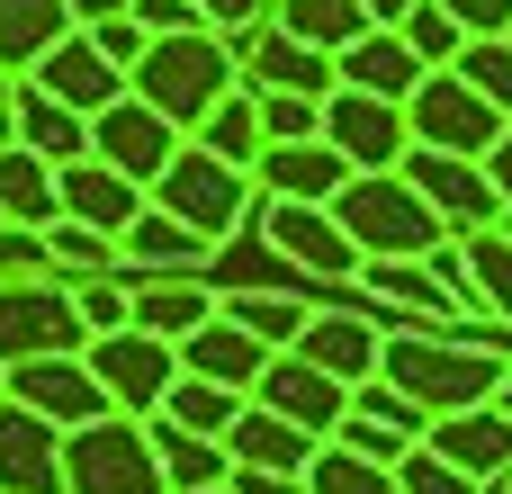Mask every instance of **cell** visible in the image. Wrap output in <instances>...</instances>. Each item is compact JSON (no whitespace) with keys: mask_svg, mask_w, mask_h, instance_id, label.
I'll return each mask as SVG.
<instances>
[{"mask_svg":"<svg viewBox=\"0 0 512 494\" xmlns=\"http://www.w3.org/2000/svg\"><path fill=\"white\" fill-rule=\"evenodd\" d=\"M387 387H405L432 423H450V414H477V405H495L512 378V342H486V333H441V324H405V333H387V369H378Z\"/></svg>","mask_w":512,"mask_h":494,"instance_id":"6da1fadb","label":"cell"},{"mask_svg":"<svg viewBox=\"0 0 512 494\" xmlns=\"http://www.w3.org/2000/svg\"><path fill=\"white\" fill-rule=\"evenodd\" d=\"M234 90H243V63H234V45H225L216 27H198V36H153V54H144V72H135V99H153L180 135H198Z\"/></svg>","mask_w":512,"mask_h":494,"instance_id":"7a4b0ae2","label":"cell"},{"mask_svg":"<svg viewBox=\"0 0 512 494\" xmlns=\"http://www.w3.org/2000/svg\"><path fill=\"white\" fill-rule=\"evenodd\" d=\"M333 216H342V234L360 243V261H432L441 243H459L405 171H360V180L333 198Z\"/></svg>","mask_w":512,"mask_h":494,"instance_id":"3957f363","label":"cell"},{"mask_svg":"<svg viewBox=\"0 0 512 494\" xmlns=\"http://www.w3.org/2000/svg\"><path fill=\"white\" fill-rule=\"evenodd\" d=\"M63 494H171L162 450H153V423L108 414V423L63 432Z\"/></svg>","mask_w":512,"mask_h":494,"instance_id":"277c9868","label":"cell"},{"mask_svg":"<svg viewBox=\"0 0 512 494\" xmlns=\"http://www.w3.org/2000/svg\"><path fill=\"white\" fill-rule=\"evenodd\" d=\"M153 207H171L189 234H207L216 252L261 216V189H252V171H234V162H216V153H198V144H180V162L153 180Z\"/></svg>","mask_w":512,"mask_h":494,"instance_id":"5b68a950","label":"cell"},{"mask_svg":"<svg viewBox=\"0 0 512 494\" xmlns=\"http://www.w3.org/2000/svg\"><path fill=\"white\" fill-rule=\"evenodd\" d=\"M81 351H90V324H81L72 279H0V369L81 360Z\"/></svg>","mask_w":512,"mask_h":494,"instance_id":"8992f818","label":"cell"},{"mask_svg":"<svg viewBox=\"0 0 512 494\" xmlns=\"http://www.w3.org/2000/svg\"><path fill=\"white\" fill-rule=\"evenodd\" d=\"M405 117H414V144H423V153H459V162H486V153L504 144V126H512L504 108H495L477 81H459V72H432Z\"/></svg>","mask_w":512,"mask_h":494,"instance_id":"52a82bcc","label":"cell"},{"mask_svg":"<svg viewBox=\"0 0 512 494\" xmlns=\"http://www.w3.org/2000/svg\"><path fill=\"white\" fill-rule=\"evenodd\" d=\"M225 45H234V63H243V90H288V99H333V90H342V54L288 36L279 18H261V27L225 36Z\"/></svg>","mask_w":512,"mask_h":494,"instance_id":"ba28073f","label":"cell"},{"mask_svg":"<svg viewBox=\"0 0 512 494\" xmlns=\"http://www.w3.org/2000/svg\"><path fill=\"white\" fill-rule=\"evenodd\" d=\"M90 378L108 387V405H117V414L153 423L189 369H180V351H171V342H153V333H108V342H90Z\"/></svg>","mask_w":512,"mask_h":494,"instance_id":"9c48e42d","label":"cell"},{"mask_svg":"<svg viewBox=\"0 0 512 494\" xmlns=\"http://www.w3.org/2000/svg\"><path fill=\"white\" fill-rule=\"evenodd\" d=\"M324 144H333L351 171H405V162H414V117H405L396 99L333 90V99H324Z\"/></svg>","mask_w":512,"mask_h":494,"instance_id":"30bf717a","label":"cell"},{"mask_svg":"<svg viewBox=\"0 0 512 494\" xmlns=\"http://www.w3.org/2000/svg\"><path fill=\"white\" fill-rule=\"evenodd\" d=\"M180 144H189V135H180L153 99H135V90H126L117 108H99V117H90V153H99L108 171H126L135 189H153V180L180 162Z\"/></svg>","mask_w":512,"mask_h":494,"instance_id":"8fae6325","label":"cell"},{"mask_svg":"<svg viewBox=\"0 0 512 494\" xmlns=\"http://www.w3.org/2000/svg\"><path fill=\"white\" fill-rule=\"evenodd\" d=\"M252 234H261L288 270H306V279H360V243L342 234V216H333V207H288V198H261Z\"/></svg>","mask_w":512,"mask_h":494,"instance_id":"7c38bea8","label":"cell"},{"mask_svg":"<svg viewBox=\"0 0 512 494\" xmlns=\"http://www.w3.org/2000/svg\"><path fill=\"white\" fill-rule=\"evenodd\" d=\"M387 333H396V324H378V306H369V297H333V306H315V324H306V342H297V351H306L324 378H342V387L360 396V387L387 369Z\"/></svg>","mask_w":512,"mask_h":494,"instance_id":"4fadbf2b","label":"cell"},{"mask_svg":"<svg viewBox=\"0 0 512 494\" xmlns=\"http://www.w3.org/2000/svg\"><path fill=\"white\" fill-rule=\"evenodd\" d=\"M405 180L432 198V216L459 234V243H477V234H495L512 207H504V189H495V171L486 162H459V153H423L414 144V162H405Z\"/></svg>","mask_w":512,"mask_h":494,"instance_id":"5bb4252c","label":"cell"},{"mask_svg":"<svg viewBox=\"0 0 512 494\" xmlns=\"http://www.w3.org/2000/svg\"><path fill=\"white\" fill-rule=\"evenodd\" d=\"M9 405L45 414L54 432H81V423H108V414H117L108 387L90 378V351H81V360H27V369H9Z\"/></svg>","mask_w":512,"mask_h":494,"instance_id":"9a60e30c","label":"cell"},{"mask_svg":"<svg viewBox=\"0 0 512 494\" xmlns=\"http://www.w3.org/2000/svg\"><path fill=\"white\" fill-rule=\"evenodd\" d=\"M252 405L288 414V423H297V432H315V441H342V423H351V387H342V378H324L306 351H279V360H270V378L252 387Z\"/></svg>","mask_w":512,"mask_h":494,"instance_id":"2e32d148","label":"cell"},{"mask_svg":"<svg viewBox=\"0 0 512 494\" xmlns=\"http://www.w3.org/2000/svg\"><path fill=\"white\" fill-rule=\"evenodd\" d=\"M126 279H135V333H153V342H171V351L225 315V288H216L207 270H171V279H144V270H126Z\"/></svg>","mask_w":512,"mask_h":494,"instance_id":"e0dca14e","label":"cell"},{"mask_svg":"<svg viewBox=\"0 0 512 494\" xmlns=\"http://www.w3.org/2000/svg\"><path fill=\"white\" fill-rule=\"evenodd\" d=\"M351 180H360V171H351L324 135H315V144H270L261 171H252V189H261V198H288V207H333Z\"/></svg>","mask_w":512,"mask_h":494,"instance_id":"ac0fdd59","label":"cell"},{"mask_svg":"<svg viewBox=\"0 0 512 494\" xmlns=\"http://www.w3.org/2000/svg\"><path fill=\"white\" fill-rule=\"evenodd\" d=\"M27 81H36V90H54L63 108H81V117H99V108H117V99L135 90V81H126V72H117V63H108L90 36H81V27H72V36H63V45H54V54H45Z\"/></svg>","mask_w":512,"mask_h":494,"instance_id":"d6986e66","label":"cell"},{"mask_svg":"<svg viewBox=\"0 0 512 494\" xmlns=\"http://www.w3.org/2000/svg\"><path fill=\"white\" fill-rule=\"evenodd\" d=\"M0 494H63V432L27 405H0Z\"/></svg>","mask_w":512,"mask_h":494,"instance_id":"ffe728a7","label":"cell"},{"mask_svg":"<svg viewBox=\"0 0 512 494\" xmlns=\"http://www.w3.org/2000/svg\"><path fill=\"white\" fill-rule=\"evenodd\" d=\"M270 360H279V351H270L261 333H243L234 315H216L207 333H189V342H180V369H189V378H207V387H234V396H252V387L270 378Z\"/></svg>","mask_w":512,"mask_h":494,"instance_id":"44dd1931","label":"cell"},{"mask_svg":"<svg viewBox=\"0 0 512 494\" xmlns=\"http://www.w3.org/2000/svg\"><path fill=\"white\" fill-rule=\"evenodd\" d=\"M432 72H423V54L405 45V27H369L351 54H342V90H369V99H396V108H414V90H423Z\"/></svg>","mask_w":512,"mask_h":494,"instance_id":"7402d4cb","label":"cell"},{"mask_svg":"<svg viewBox=\"0 0 512 494\" xmlns=\"http://www.w3.org/2000/svg\"><path fill=\"white\" fill-rule=\"evenodd\" d=\"M144 207H153V189H135V180H126V171H108L99 153L63 171V216H72V225H99V234H117V243H126V225H135Z\"/></svg>","mask_w":512,"mask_h":494,"instance_id":"603a6c76","label":"cell"},{"mask_svg":"<svg viewBox=\"0 0 512 494\" xmlns=\"http://www.w3.org/2000/svg\"><path fill=\"white\" fill-rule=\"evenodd\" d=\"M432 450H441L450 468H468L477 486H504V477H512V414H504V405L450 414V423H432Z\"/></svg>","mask_w":512,"mask_h":494,"instance_id":"cb8c5ba5","label":"cell"},{"mask_svg":"<svg viewBox=\"0 0 512 494\" xmlns=\"http://www.w3.org/2000/svg\"><path fill=\"white\" fill-rule=\"evenodd\" d=\"M225 450H234V468H270V477H306L315 468V432H297L288 414H270V405H243V423L225 432Z\"/></svg>","mask_w":512,"mask_h":494,"instance_id":"d4e9b609","label":"cell"},{"mask_svg":"<svg viewBox=\"0 0 512 494\" xmlns=\"http://www.w3.org/2000/svg\"><path fill=\"white\" fill-rule=\"evenodd\" d=\"M0 216L54 234V225H63V171H54L45 153H27V144H0Z\"/></svg>","mask_w":512,"mask_h":494,"instance_id":"484cf974","label":"cell"},{"mask_svg":"<svg viewBox=\"0 0 512 494\" xmlns=\"http://www.w3.org/2000/svg\"><path fill=\"white\" fill-rule=\"evenodd\" d=\"M153 450H162L171 494H225L234 486V450L207 441V432H189V423H171V414H153Z\"/></svg>","mask_w":512,"mask_h":494,"instance_id":"4316f807","label":"cell"},{"mask_svg":"<svg viewBox=\"0 0 512 494\" xmlns=\"http://www.w3.org/2000/svg\"><path fill=\"white\" fill-rule=\"evenodd\" d=\"M18 144H27V153H45L54 171H72V162H90V117H81V108H63L54 90L18 81Z\"/></svg>","mask_w":512,"mask_h":494,"instance_id":"83f0119b","label":"cell"},{"mask_svg":"<svg viewBox=\"0 0 512 494\" xmlns=\"http://www.w3.org/2000/svg\"><path fill=\"white\" fill-rule=\"evenodd\" d=\"M216 261V243L207 234H189L171 207H144L135 225H126V270H144V279H171V270H207Z\"/></svg>","mask_w":512,"mask_h":494,"instance_id":"f1b7e54d","label":"cell"},{"mask_svg":"<svg viewBox=\"0 0 512 494\" xmlns=\"http://www.w3.org/2000/svg\"><path fill=\"white\" fill-rule=\"evenodd\" d=\"M72 36V0H0V72H36Z\"/></svg>","mask_w":512,"mask_h":494,"instance_id":"f546056e","label":"cell"},{"mask_svg":"<svg viewBox=\"0 0 512 494\" xmlns=\"http://www.w3.org/2000/svg\"><path fill=\"white\" fill-rule=\"evenodd\" d=\"M225 315H234L243 333H261L270 351H297V342H306V324H315L306 288H225Z\"/></svg>","mask_w":512,"mask_h":494,"instance_id":"4dcf8cb0","label":"cell"},{"mask_svg":"<svg viewBox=\"0 0 512 494\" xmlns=\"http://www.w3.org/2000/svg\"><path fill=\"white\" fill-rule=\"evenodd\" d=\"M198 153H216V162H234V171H261V153H270V126H261V90H234L198 135H189Z\"/></svg>","mask_w":512,"mask_h":494,"instance_id":"1f68e13d","label":"cell"},{"mask_svg":"<svg viewBox=\"0 0 512 494\" xmlns=\"http://www.w3.org/2000/svg\"><path fill=\"white\" fill-rule=\"evenodd\" d=\"M270 18L288 36H306V45H324V54H351L369 36V9L360 0H270Z\"/></svg>","mask_w":512,"mask_h":494,"instance_id":"d6a6232c","label":"cell"},{"mask_svg":"<svg viewBox=\"0 0 512 494\" xmlns=\"http://www.w3.org/2000/svg\"><path fill=\"white\" fill-rule=\"evenodd\" d=\"M45 252H54V279H108V270H126V243L99 234V225H72V216L45 234Z\"/></svg>","mask_w":512,"mask_h":494,"instance_id":"836d02e7","label":"cell"},{"mask_svg":"<svg viewBox=\"0 0 512 494\" xmlns=\"http://www.w3.org/2000/svg\"><path fill=\"white\" fill-rule=\"evenodd\" d=\"M243 405H252V396H234V387H207V378H180L162 414H171V423H189V432H207V441H225V432L243 423Z\"/></svg>","mask_w":512,"mask_h":494,"instance_id":"e575fe53","label":"cell"},{"mask_svg":"<svg viewBox=\"0 0 512 494\" xmlns=\"http://www.w3.org/2000/svg\"><path fill=\"white\" fill-rule=\"evenodd\" d=\"M306 486H315V494H405V486H396V468H378V459H360V450H342V441L315 450Z\"/></svg>","mask_w":512,"mask_h":494,"instance_id":"d590c367","label":"cell"},{"mask_svg":"<svg viewBox=\"0 0 512 494\" xmlns=\"http://www.w3.org/2000/svg\"><path fill=\"white\" fill-rule=\"evenodd\" d=\"M72 297H81V324H90V342H108V333H135V279H126V270H108V279H72Z\"/></svg>","mask_w":512,"mask_h":494,"instance_id":"8d00e7d4","label":"cell"},{"mask_svg":"<svg viewBox=\"0 0 512 494\" xmlns=\"http://www.w3.org/2000/svg\"><path fill=\"white\" fill-rule=\"evenodd\" d=\"M405 45L423 54V72H450V63H459V54L477 45V36H468V27H459V18H450L441 0H423V9L405 18Z\"/></svg>","mask_w":512,"mask_h":494,"instance_id":"74e56055","label":"cell"},{"mask_svg":"<svg viewBox=\"0 0 512 494\" xmlns=\"http://www.w3.org/2000/svg\"><path fill=\"white\" fill-rule=\"evenodd\" d=\"M468 261H477L486 324H495V333H512V234H477V243H468Z\"/></svg>","mask_w":512,"mask_h":494,"instance_id":"f35d334b","label":"cell"},{"mask_svg":"<svg viewBox=\"0 0 512 494\" xmlns=\"http://www.w3.org/2000/svg\"><path fill=\"white\" fill-rule=\"evenodd\" d=\"M450 72H459V81H477V90H486V99L512 117V36H477V45H468Z\"/></svg>","mask_w":512,"mask_h":494,"instance_id":"ab89813d","label":"cell"},{"mask_svg":"<svg viewBox=\"0 0 512 494\" xmlns=\"http://www.w3.org/2000/svg\"><path fill=\"white\" fill-rule=\"evenodd\" d=\"M261 126H270V144H315V135H324V99L261 90Z\"/></svg>","mask_w":512,"mask_h":494,"instance_id":"60d3db41","label":"cell"},{"mask_svg":"<svg viewBox=\"0 0 512 494\" xmlns=\"http://www.w3.org/2000/svg\"><path fill=\"white\" fill-rule=\"evenodd\" d=\"M81 36H90V45H99V54H108L126 81H135V72H144V54H153V36H144L135 18H108V27H81Z\"/></svg>","mask_w":512,"mask_h":494,"instance_id":"b9f144b4","label":"cell"},{"mask_svg":"<svg viewBox=\"0 0 512 494\" xmlns=\"http://www.w3.org/2000/svg\"><path fill=\"white\" fill-rule=\"evenodd\" d=\"M135 27L144 36H198L207 18H198V0H135Z\"/></svg>","mask_w":512,"mask_h":494,"instance_id":"7bdbcfd3","label":"cell"},{"mask_svg":"<svg viewBox=\"0 0 512 494\" xmlns=\"http://www.w3.org/2000/svg\"><path fill=\"white\" fill-rule=\"evenodd\" d=\"M468 36H512V0H441Z\"/></svg>","mask_w":512,"mask_h":494,"instance_id":"ee69618b","label":"cell"},{"mask_svg":"<svg viewBox=\"0 0 512 494\" xmlns=\"http://www.w3.org/2000/svg\"><path fill=\"white\" fill-rule=\"evenodd\" d=\"M198 18H207L216 36H243V27H261V18H270V0H198Z\"/></svg>","mask_w":512,"mask_h":494,"instance_id":"f6af8a7d","label":"cell"},{"mask_svg":"<svg viewBox=\"0 0 512 494\" xmlns=\"http://www.w3.org/2000/svg\"><path fill=\"white\" fill-rule=\"evenodd\" d=\"M225 494H315V486H306V477H270V468H234Z\"/></svg>","mask_w":512,"mask_h":494,"instance_id":"bcb514c9","label":"cell"},{"mask_svg":"<svg viewBox=\"0 0 512 494\" xmlns=\"http://www.w3.org/2000/svg\"><path fill=\"white\" fill-rule=\"evenodd\" d=\"M108 18H135V0H72V27H108Z\"/></svg>","mask_w":512,"mask_h":494,"instance_id":"7dc6e473","label":"cell"},{"mask_svg":"<svg viewBox=\"0 0 512 494\" xmlns=\"http://www.w3.org/2000/svg\"><path fill=\"white\" fill-rule=\"evenodd\" d=\"M360 9H369V27H405V18H414L423 0H360Z\"/></svg>","mask_w":512,"mask_h":494,"instance_id":"c3c4849f","label":"cell"},{"mask_svg":"<svg viewBox=\"0 0 512 494\" xmlns=\"http://www.w3.org/2000/svg\"><path fill=\"white\" fill-rule=\"evenodd\" d=\"M0 144H18V72H0Z\"/></svg>","mask_w":512,"mask_h":494,"instance_id":"681fc988","label":"cell"},{"mask_svg":"<svg viewBox=\"0 0 512 494\" xmlns=\"http://www.w3.org/2000/svg\"><path fill=\"white\" fill-rule=\"evenodd\" d=\"M486 171H495V189H504V207H512V126H504V144L486 153Z\"/></svg>","mask_w":512,"mask_h":494,"instance_id":"f907efd6","label":"cell"},{"mask_svg":"<svg viewBox=\"0 0 512 494\" xmlns=\"http://www.w3.org/2000/svg\"><path fill=\"white\" fill-rule=\"evenodd\" d=\"M495 405H504V414H512V378H504V396H495Z\"/></svg>","mask_w":512,"mask_h":494,"instance_id":"816d5d0a","label":"cell"},{"mask_svg":"<svg viewBox=\"0 0 512 494\" xmlns=\"http://www.w3.org/2000/svg\"><path fill=\"white\" fill-rule=\"evenodd\" d=\"M0 405H9V369H0Z\"/></svg>","mask_w":512,"mask_h":494,"instance_id":"f5cc1de1","label":"cell"},{"mask_svg":"<svg viewBox=\"0 0 512 494\" xmlns=\"http://www.w3.org/2000/svg\"><path fill=\"white\" fill-rule=\"evenodd\" d=\"M495 234H512V216H504V225H495Z\"/></svg>","mask_w":512,"mask_h":494,"instance_id":"db71d44e","label":"cell"},{"mask_svg":"<svg viewBox=\"0 0 512 494\" xmlns=\"http://www.w3.org/2000/svg\"><path fill=\"white\" fill-rule=\"evenodd\" d=\"M495 494H512V477H504V486H495Z\"/></svg>","mask_w":512,"mask_h":494,"instance_id":"11a10c76","label":"cell"},{"mask_svg":"<svg viewBox=\"0 0 512 494\" xmlns=\"http://www.w3.org/2000/svg\"><path fill=\"white\" fill-rule=\"evenodd\" d=\"M0 225H9V216H0Z\"/></svg>","mask_w":512,"mask_h":494,"instance_id":"9f6ffc18","label":"cell"}]
</instances>
